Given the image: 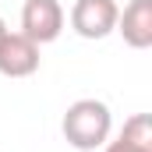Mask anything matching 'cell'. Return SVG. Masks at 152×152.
I'll list each match as a JSON object with an SVG mask.
<instances>
[{
    "label": "cell",
    "instance_id": "1",
    "mask_svg": "<svg viewBox=\"0 0 152 152\" xmlns=\"http://www.w3.org/2000/svg\"><path fill=\"white\" fill-rule=\"evenodd\" d=\"M60 131H64L67 145L78 152L103 149L110 142V131H113V113L103 99H78V103L67 106V113L60 120Z\"/></svg>",
    "mask_w": 152,
    "mask_h": 152
},
{
    "label": "cell",
    "instance_id": "2",
    "mask_svg": "<svg viewBox=\"0 0 152 152\" xmlns=\"http://www.w3.org/2000/svg\"><path fill=\"white\" fill-rule=\"evenodd\" d=\"M64 32V7L60 0H25L21 7V36L36 46H46Z\"/></svg>",
    "mask_w": 152,
    "mask_h": 152
},
{
    "label": "cell",
    "instance_id": "3",
    "mask_svg": "<svg viewBox=\"0 0 152 152\" xmlns=\"http://www.w3.org/2000/svg\"><path fill=\"white\" fill-rule=\"evenodd\" d=\"M117 0H75L71 7V28L81 39H106L117 28Z\"/></svg>",
    "mask_w": 152,
    "mask_h": 152
},
{
    "label": "cell",
    "instance_id": "4",
    "mask_svg": "<svg viewBox=\"0 0 152 152\" xmlns=\"http://www.w3.org/2000/svg\"><path fill=\"white\" fill-rule=\"evenodd\" d=\"M39 71V46L21 32H7L0 39V75L4 78H28Z\"/></svg>",
    "mask_w": 152,
    "mask_h": 152
},
{
    "label": "cell",
    "instance_id": "5",
    "mask_svg": "<svg viewBox=\"0 0 152 152\" xmlns=\"http://www.w3.org/2000/svg\"><path fill=\"white\" fill-rule=\"evenodd\" d=\"M131 50H149L152 46V0H131L117 14V28Z\"/></svg>",
    "mask_w": 152,
    "mask_h": 152
},
{
    "label": "cell",
    "instance_id": "6",
    "mask_svg": "<svg viewBox=\"0 0 152 152\" xmlns=\"http://www.w3.org/2000/svg\"><path fill=\"white\" fill-rule=\"evenodd\" d=\"M117 138H124V142H127V145H134V149L152 152V117H149V113H134V117H127Z\"/></svg>",
    "mask_w": 152,
    "mask_h": 152
},
{
    "label": "cell",
    "instance_id": "7",
    "mask_svg": "<svg viewBox=\"0 0 152 152\" xmlns=\"http://www.w3.org/2000/svg\"><path fill=\"white\" fill-rule=\"evenodd\" d=\"M103 149H106V152H145V149H134V145H127L124 138H113V142H106Z\"/></svg>",
    "mask_w": 152,
    "mask_h": 152
},
{
    "label": "cell",
    "instance_id": "8",
    "mask_svg": "<svg viewBox=\"0 0 152 152\" xmlns=\"http://www.w3.org/2000/svg\"><path fill=\"white\" fill-rule=\"evenodd\" d=\"M4 36H7V25H4V18H0V39H4Z\"/></svg>",
    "mask_w": 152,
    "mask_h": 152
}]
</instances>
